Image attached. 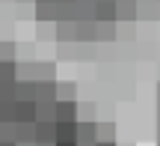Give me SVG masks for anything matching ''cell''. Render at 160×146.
I'll list each match as a JSON object with an SVG mask.
<instances>
[{
    "mask_svg": "<svg viewBox=\"0 0 160 146\" xmlns=\"http://www.w3.org/2000/svg\"><path fill=\"white\" fill-rule=\"evenodd\" d=\"M51 122H77V101H53Z\"/></svg>",
    "mask_w": 160,
    "mask_h": 146,
    "instance_id": "cell-1",
    "label": "cell"
},
{
    "mask_svg": "<svg viewBox=\"0 0 160 146\" xmlns=\"http://www.w3.org/2000/svg\"><path fill=\"white\" fill-rule=\"evenodd\" d=\"M92 21L95 24H116V0H95L92 3Z\"/></svg>",
    "mask_w": 160,
    "mask_h": 146,
    "instance_id": "cell-2",
    "label": "cell"
},
{
    "mask_svg": "<svg viewBox=\"0 0 160 146\" xmlns=\"http://www.w3.org/2000/svg\"><path fill=\"white\" fill-rule=\"evenodd\" d=\"M137 9H139L137 0H122V3H116V24H119V21L133 24V21H137Z\"/></svg>",
    "mask_w": 160,
    "mask_h": 146,
    "instance_id": "cell-3",
    "label": "cell"
},
{
    "mask_svg": "<svg viewBox=\"0 0 160 146\" xmlns=\"http://www.w3.org/2000/svg\"><path fill=\"white\" fill-rule=\"evenodd\" d=\"M74 42L77 45H92L95 42V21H77L74 24Z\"/></svg>",
    "mask_w": 160,
    "mask_h": 146,
    "instance_id": "cell-4",
    "label": "cell"
},
{
    "mask_svg": "<svg viewBox=\"0 0 160 146\" xmlns=\"http://www.w3.org/2000/svg\"><path fill=\"white\" fill-rule=\"evenodd\" d=\"M15 122H21V125L36 122V105L33 101H15Z\"/></svg>",
    "mask_w": 160,
    "mask_h": 146,
    "instance_id": "cell-5",
    "label": "cell"
},
{
    "mask_svg": "<svg viewBox=\"0 0 160 146\" xmlns=\"http://www.w3.org/2000/svg\"><path fill=\"white\" fill-rule=\"evenodd\" d=\"M77 134V122H53V143H68Z\"/></svg>",
    "mask_w": 160,
    "mask_h": 146,
    "instance_id": "cell-6",
    "label": "cell"
},
{
    "mask_svg": "<svg viewBox=\"0 0 160 146\" xmlns=\"http://www.w3.org/2000/svg\"><path fill=\"white\" fill-rule=\"evenodd\" d=\"M53 84H33V105H51L53 101Z\"/></svg>",
    "mask_w": 160,
    "mask_h": 146,
    "instance_id": "cell-7",
    "label": "cell"
},
{
    "mask_svg": "<svg viewBox=\"0 0 160 146\" xmlns=\"http://www.w3.org/2000/svg\"><path fill=\"white\" fill-rule=\"evenodd\" d=\"M95 143H116V122H95Z\"/></svg>",
    "mask_w": 160,
    "mask_h": 146,
    "instance_id": "cell-8",
    "label": "cell"
},
{
    "mask_svg": "<svg viewBox=\"0 0 160 146\" xmlns=\"http://www.w3.org/2000/svg\"><path fill=\"white\" fill-rule=\"evenodd\" d=\"M74 143H83V146H92V143H95V122H77Z\"/></svg>",
    "mask_w": 160,
    "mask_h": 146,
    "instance_id": "cell-9",
    "label": "cell"
},
{
    "mask_svg": "<svg viewBox=\"0 0 160 146\" xmlns=\"http://www.w3.org/2000/svg\"><path fill=\"white\" fill-rule=\"evenodd\" d=\"M119 27L116 24H95V42H116Z\"/></svg>",
    "mask_w": 160,
    "mask_h": 146,
    "instance_id": "cell-10",
    "label": "cell"
},
{
    "mask_svg": "<svg viewBox=\"0 0 160 146\" xmlns=\"http://www.w3.org/2000/svg\"><path fill=\"white\" fill-rule=\"evenodd\" d=\"M57 24V42H74V21H53Z\"/></svg>",
    "mask_w": 160,
    "mask_h": 146,
    "instance_id": "cell-11",
    "label": "cell"
},
{
    "mask_svg": "<svg viewBox=\"0 0 160 146\" xmlns=\"http://www.w3.org/2000/svg\"><path fill=\"white\" fill-rule=\"evenodd\" d=\"M53 101H74V84H53Z\"/></svg>",
    "mask_w": 160,
    "mask_h": 146,
    "instance_id": "cell-12",
    "label": "cell"
},
{
    "mask_svg": "<svg viewBox=\"0 0 160 146\" xmlns=\"http://www.w3.org/2000/svg\"><path fill=\"white\" fill-rule=\"evenodd\" d=\"M15 101H33V81H15Z\"/></svg>",
    "mask_w": 160,
    "mask_h": 146,
    "instance_id": "cell-13",
    "label": "cell"
},
{
    "mask_svg": "<svg viewBox=\"0 0 160 146\" xmlns=\"http://www.w3.org/2000/svg\"><path fill=\"white\" fill-rule=\"evenodd\" d=\"M36 18L39 21H57V3H36Z\"/></svg>",
    "mask_w": 160,
    "mask_h": 146,
    "instance_id": "cell-14",
    "label": "cell"
},
{
    "mask_svg": "<svg viewBox=\"0 0 160 146\" xmlns=\"http://www.w3.org/2000/svg\"><path fill=\"white\" fill-rule=\"evenodd\" d=\"M33 125H36V122H33ZM33 125H21V122H15V143H18V146L33 143Z\"/></svg>",
    "mask_w": 160,
    "mask_h": 146,
    "instance_id": "cell-15",
    "label": "cell"
},
{
    "mask_svg": "<svg viewBox=\"0 0 160 146\" xmlns=\"http://www.w3.org/2000/svg\"><path fill=\"white\" fill-rule=\"evenodd\" d=\"M15 122V101H0V125Z\"/></svg>",
    "mask_w": 160,
    "mask_h": 146,
    "instance_id": "cell-16",
    "label": "cell"
},
{
    "mask_svg": "<svg viewBox=\"0 0 160 146\" xmlns=\"http://www.w3.org/2000/svg\"><path fill=\"white\" fill-rule=\"evenodd\" d=\"M0 143H15V122L0 125Z\"/></svg>",
    "mask_w": 160,
    "mask_h": 146,
    "instance_id": "cell-17",
    "label": "cell"
},
{
    "mask_svg": "<svg viewBox=\"0 0 160 146\" xmlns=\"http://www.w3.org/2000/svg\"><path fill=\"white\" fill-rule=\"evenodd\" d=\"M122 39H133V24H128V27L122 30Z\"/></svg>",
    "mask_w": 160,
    "mask_h": 146,
    "instance_id": "cell-18",
    "label": "cell"
},
{
    "mask_svg": "<svg viewBox=\"0 0 160 146\" xmlns=\"http://www.w3.org/2000/svg\"><path fill=\"white\" fill-rule=\"evenodd\" d=\"M53 146H77L74 140H68V143H53Z\"/></svg>",
    "mask_w": 160,
    "mask_h": 146,
    "instance_id": "cell-19",
    "label": "cell"
},
{
    "mask_svg": "<svg viewBox=\"0 0 160 146\" xmlns=\"http://www.w3.org/2000/svg\"><path fill=\"white\" fill-rule=\"evenodd\" d=\"M77 3H86V6H92V3H95V0H77Z\"/></svg>",
    "mask_w": 160,
    "mask_h": 146,
    "instance_id": "cell-20",
    "label": "cell"
},
{
    "mask_svg": "<svg viewBox=\"0 0 160 146\" xmlns=\"http://www.w3.org/2000/svg\"><path fill=\"white\" fill-rule=\"evenodd\" d=\"M95 146H116V143H95Z\"/></svg>",
    "mask_w": 160,
    "mask_h": 146,
    "instance_id": "cell-21",
    "label": "cell"
},
{
    "mask_svg": "<svg viewBox=\"0 0 160 146\" xmlns=\"http://www.w3.org/2000/svg\"><path fill=\"white\" fill-rule=\"evenodd\" d=\"M137 3H151V0H137Z\"/></svg>",
    "mask_w": 160,
    "mask_h": 146,
    "instance_id": "cell-22",
    "label": "cell"
}]
</instances>
